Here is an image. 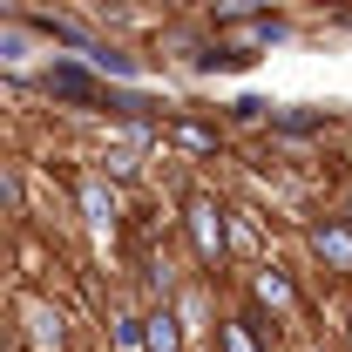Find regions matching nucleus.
<instances>
[{
	"instance_id": "1",
	"label": "nucleus",
	"mask_w": 352,
	"mask_h": 352,
	"mask_svg": "<svg viewBox=\"0 0 352 352\" xmlns=\"http://www.w3.org/2000/svg\"><path fill=\"white\" fill-rule=\"evenodd\" d=\"M190 230H197L204 264H223V223H217V204H210V197H197V204H190Z\"/></svg>"
},
{
	"instance_id": "2",
	"label": "nucleus",
	"mask_w": 352,
	"mask_h": 352,
	"mask_svg": "<svg viewBox=\"0 0 352 352\" xmlns=\"http://www.w3.org/2000/svg\"><path fill=\"white\" fill-rule=\"evenodd\" d=\"M47 88H54V95H68V102H102V88L88 82L82 68H54V75H47Z\"/></svg>"
},
{
	"instance_id": "3",
	"label": "nucleus",
	"mask_w": 352,
	"mask_h": 352,
	"mask_svg": "<svg viewBox=\"0 0 352 352\" xmlns=\"http://www.w3.org/2000/svg\"><path fill=\"white\" fill-rule=\"evenodd\" d=\"M176 142L204 156V149H217V129H204V122H176Z\"/></svg>"
},
{
	"instance_id": "4",
	"label": "nucleus",
	"mask_w": 352,
	"mask_h": 352,
	"mask_svg": "<svg viewBox=\"0 0 352 352\" xmlns=\"http://www.w3.org/2000/svg\"><path fill=\"white\" fill-rule=\"evenodd\" d=\"M149 352H176V318H170V311L149 318Z\"/></svg>"
},
{
	"instance_id": "5",
	"label": "nucleus",
	"mask_w": 352,
	"mask_h": 352,
	"mask_svg": "<svg viewBox=\"0 0 352 352\" xmlns=\"http://www.w3.org/2000/svg\"><path fill=\"white\" fill-rule=\"evenodd\" d=\"M318 251H325L332 264H352V237L346 230H318Z\"/></svg>"
}]
</instances>
